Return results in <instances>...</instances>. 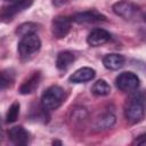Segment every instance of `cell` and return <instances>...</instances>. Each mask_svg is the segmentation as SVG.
Listing matches in <instances>:
<instances>
[{
  "instance_id": "cell-1",
  "label": "cell",
  "mask_w": 146,
  "mask_h": 146,
  "mask_svg": "<svg viewBox=\"0 0 146 146\" xmlns=\"http://www.w3.org/2000/svg\"><path fill=\"white\" fill-rule=\"evenodd\" d=\"M41 48V40L36 33L23 35L18 42L17 51L22 60H29L39 52Z\"/></svg>"
},
{
  "instance_id": "cell-2",
  "label": "cell",
  "mask_w": 146,
  "mask_h": 146,
  "mask_svg": "<svg viewBox=\"0 0 146 146\" xmlns=\"http://www.w3.org/2000/svg\"><path fill=\"white\" fill-rule=\"evenodd\" d=\"M145 103L141 94L131 97L124 106V116L131 124L139 123L145 117Z\"/></svg>"
},
{
  "instance_id": "cell-3",
  "label": "cell",
  "mask_w": 146,
  "mask_h": 146,
  "mask_svg": "<svg viewBox=\"0 0 146 146\" xmlns=\"http://www.w3.org/2000/svg\"><path fill=\"white\" fill-rule=\"evenodd\" d=\"M65 90L59 86H51L44 90L41 96V107L46 111L57 110L65 100Z\"/></svg>"
},
{
  "instance_id": "cell-4",
  "label": "cell",
  "mask_w": 146,
  "mask_h": 146,
  "mask_svg": "<svg viewBox=\"0 0 146 146\" xmlns=\"http://www.w3.org/2000/svg\"><path fill=\"white\" fill-rule=\"evenodd\" d=\"M139 78L137 74L132 72H123L119 74L115 79V86L119 90L123 92H131L135 91L139 87Z\"/></svg>"
},
{
  "instance_id": "cell-5",
  "label": "cell",
  "mask_w": 146,
  "mask_h": 146,
  "mask_svg": "<svg viewBox=\"0 0 146 146\" xmlns=\"http://www.w3.org/2000/svg\"><path fill=\"white\" fill-rule=\"evenodd\" d=\"M112 10L115 15L122 17L123 19H127V21H130V19H133L137 15H138V11H139V8L137 5H135L133 2L131 1H119V2H115L113 6H112Z\"/></svg>"
},
{
  "instance_id": "cell-6",
  "label": "cell",
  "mask_w": 146,
  "mask_h": 146,
  "mask_svg": "<svg viewBox=\"0 0 146 146\" xmlns=\"http://www.w3.org/2000/svg\"><path fill=\"white\" fill-rule=\"evenodd\" d=\"M32 3H33V0H17V1L10 2L9 6L5 7L1 10V19H2V22H5V23L10 22L14 18V16H16L17 14H19L23 10L27 9Z\"/></svg>"
},
{
  "instance_id": "cell-7",
  "label": "cell",
  "mask_w": 146,
  "mask_h": 146,
  "mask_svg": "<svg viewBox=\"0 0 146 146\" xmlns=\"http://www.w3.org/2000/svg\"><path fill=\"white\" fill-rule=\"evenodd\" d=\"M72 19L67 16H56L54 17L51 22V33L56 39H63L65 38L70 31H71V24Z\"/></svg>"
},
{
  "instance_id": "cell-8",
  "label": "cell",
  "mask_w": 146,
  "mask_h": 146,
  "mask_svg": "<svg viewBox=\"0 0 146 146\" xmlns=\"http://www.w3.org/2000/svg\"><path fill=\"white\" fill-rule=\"evenodd\" d=\"M7 135H8V138L9 140L14 144V145H17V146H25L29 144V140H30V133L29 131L22 127V125H15L13 128H10L8 131H7Z\"/></svg>"
},
{
  "instance_id": "cell-9",
  "label": "cell",
  "mask_w": 146,
  "mask_h": 146,
  "mask_svg": "<svg viewBox=\"0 0 146 146\" xmlns=\"http://www.w3.org/2000/svg\"><path fill=\"white\" fill-rule=\"evenodd\" d=\"M72 19L79 24L82 23H98V22H105L106 21V16L100 14L98 10L96 9H90V10H86V11H81L75 14Z\"/></svg>"
},
{
  "instance_id": "cell-10",
  "label": "cell",
  "mask_w": 146,
  "mask_h": 146,
  "mask_svg": "<svg viewBox=\"0 0 146 146\" xmlns=\"http://www.w3.org/2000/svg\"><path fill=\"white\" fill-rule=\"evenodd\" d=\"M111 40V34L104 29H95L87 36V43L91 47H99Z\"/></svg>"
},
{
  "instance_id": "cell-11",
  "label": "cell",
  "mask_w": 146,
  "mask_h": 146,
  "mask_svg": "<svg viewBox=\"0 0 146 146\" xmlns=\"http://www.w3.org/2000/svg\"><path fill=\"white\" fill-rule=\"evenodd\" d=\"M40 81H41V72L40 71H36V72H33L27 79H25L23 81V83L21 84L19 87V94L21 95H30L32 94L33 91H35V89L39 87L40 84Z\"/></svg>"
},
{
  "instance_id": "cell-12",
  "label": "cell",
  "mask_w": 146,
  "mask_h": 146,
  "mask_svg": "<svg viewBox=\"0 0 146 146\" xmlns=\"http://www.w3.org/2000/svg\"><path fill=\"white\" fill-rule=\"evenodd\" d=\"M96 75V72L91 67H81L76 70L70 78L68 81L71 83H86L88 81H91Z\"/></svg>"
},
{
  "instance_id": "cell-13",
  "label": "cell",
  "mask_w": 146,
  "mask_h": 146,
  "mask_svg": "<svg viewBox=\"0 0 146 146\" xmlns=\"http://www.w3.org/2000/svg\"><path fill=\"white\" fill-rule=\"evenodd\" d=\"M124 57L120 54H107L104 56L103 58V64L104 66L107 68V70H111V71H116L119 68H121L123 65H124Z\"/></svg>"
},
{
  "instance_id": "cell-14",
  "label": "cell",
  "mask_w": 146,
  "mask_h": 146,
  "mask_svg": "<svg viewBox=\"0 0 146 146\" xmlns=\"http://www.w3.org/2000/svg\"><path fill=\"white\" fill-rule=\"evenodd\" d=\"M75 60V55L70 50L58 52L56 57V66L60 71H66Z\"/></svg>"
},
{
  "instance_id": "cell-15",
  "label": "cell",
  "mask_w": 146,
  "mask_h": 146,
  "mask_svg": "<svg viewBox=\"0 0 146 146\" xmlns=\"http://www.w3.org/2000/svg\"><path fill=\"white\" fill-rule=\"evenodd\" d=\"M114 123H115V116L112 113H104L99 117L96 119L94 123V129L97 131L106 130V129L112 128Z\"/></svg>"
},
{
  "instance_id": "cell-16",
  "label": "cell",
  "mask_w": 146,
  "mask_h": 146,
  "mask_svg": "<svg viewBox=\"0 0 146 146\" xmlns=\"http://www.w3.org/2000/svg\"><path fill=\"white\" fill-rule=\"evenodd\" d=\"M91 92L95 95V96H98V97H103V96H107L110 95L111 92V87L110 84L105 81V80H97L92 87H91Z\"/></svg>"
},
{
  "instance_id": "cell-17",
  "label": "cell",
  "mask_w": 146,
  "mask_h": 146,
  "mask_svg": "<svg viewBox=\"0 0 146 146\" xmlns=\"http://www.w3.org/2000/svg\"><path fill=\"white\" fill-rule=\"evenodd\" d=\"M87 117H88V113H87L86 108H83V107H75V108L72 110L71 121L73 122V124H75V125L83 124L86 122Z\"/></svg>"
},
{
  "instance_id": "cell-18",
  "label": "cell",
  "mask_w": 146,
  "mask_h": 146,
  "mask_svg": "<svg viewBox=\"0 0 146 146\" xmlns=\"http://www.w3.org/2000/svg\"><path fill=\"white\" fill-rule=\"evenodd\" d=\"M19 115V103L18 102H14L10 107L8 108L7 111V114H6V123H13L17 120Z\"/></svg>"
},
{
  "instance_id": "cell-19",
  "label": "cell",
  "mask_w": 146,
  "mask_h": 146,
  "mask_svg": "<svg viewBox=\"0 0 146 146\" xmlns=\"http://www.w3.org/2000/svg\"><path fill=\"white\" fill-rule=\"evenodd\" d=\"M36 31H38V24L29 22V23H24V24L19 25L16 30V33L18 35L23 36V35H26V34H30V33H35Z\"/></svg>"
},
{
  "instance_id": "cell-20",
  "label": "cell",
  "mask_w": 146,
  "mask_h": 146,
  "mask_svg": "<svg viewBox=\"0 0 146 146\" xmlns=\"http://www.w3.org/2000/svg\"><path fill=\"white\" fill-rule=\"evenodd\" d=\"M14 73L11 70H5L1 72V90H5L7 87H10L14 82Z\"/></svg>"
},
{
  "instance_id": "cell-21",
  "label": "cell",
  "mask_w": 146,
  "mask_h": 146,
  "mask_svg": "<svg viewBox=\"0 0 146 146\" xmlns=\"http://www.w3.org/2000/svg\"><path fill=\"white\" fill-rule=\"evenodd\" d=\"M133 144H136V145H141V146H145V145H146V133L138 136V137H137V138L133 140Z\"/></svg>"
},
{
  "instance_id": "cell-22",
  "label": "cell",
  "mask_w": 146,
  "mask_h": 146,
  "mask_svg": "<svg viewBox=\"0 0 146 146\" xmlns=\"http://www.w3.org/2000/svg\"><path fill=\"white\" fill-rule=\"evenodd\" d=\"M71 0H52V3L56 6V7H59V6H63L67 2H70Z\"/></svg>"
},
{
  "instance_id": "cell-23",
  "label": "cell",
  "mask_w": 146,
  "mask_h": 146,
  "mask_svg": "<svg viewBox=\"0 0 146 146\" xmlns=\"http://www.w3.org/2000/svg\"><path fill=\"white\" fill-rule=\"evenodd\" d=\"M141 96H143V99H144V103H145V105H146V91H145V92H143V94H141Z\"/></svg>"
},
{
  "instance_id": "cell-24",
  "label": "cell",
  "mask_w": 146,
  "mask_h": 146,
  "mask_svg": "<svg viewBox=\"0 0 146 146\" xmlns=\"http://www.w3.org/2000/svg\"><path fill=\"white\" fill-rule=\"evenodd\" d=\"M5 1H9V2H14V1H17V0H5Z\"/></svg>"
}]
</instances>
